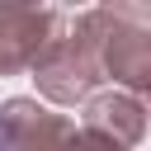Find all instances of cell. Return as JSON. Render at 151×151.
Wrapping results in <instances>:
<instances>
[{
	"label": "cell",
	"instance_id": "1",
	"mask_svg": "<svg viewBox=\"0 0 151 151\" xmlns=\"http://www.w3.org/2000/svg\"><path fill=\"white\" fill-rule=\"evenodd\" d=\"M99 80H104V66H99V14L80 9L71 19V28H61L42 47V57L33 61V85L52 104H80V99L90 104Z\"/></svg>",
	"mask_w": 151,
	"mask_h": 151
},
{
	"label": "cell",
	"instance_id": "2",
	"mask_svg": "<svg viewBox=\"0 0 151 151\" xmlns=\"http://www.w3.org/2000/svg\"><path fill=\"white\" fill-rule=\"evenodd\" d=\"M99 66L123 94H137L151 80V5H99Z\"/></svg>",
	"mask_w": 151,
	"mask_h": 151
},
{
	"label": "cell",
	"instance_id": "3",
	"mask_svg": "<svg viewBox=\"0 0 151 151\" xmlns=\"http://www.w3.org/2000/svg\"><path fill=\"white\" fill-rule=\"evenodd\" d=\"M61 33V9L57 5H9L0 0V71H33L42 47Z\"/></svg>",
	"mask_w": 151,
	"mask_h": 151
},
{
	"label": "cell",
	"instance_id": "4",
	"mask_svg": "<svg viewBox=\"0 0 151 151\" xmlns=\"http://www.w3.org/2000/svg\"><path fill=\"white\" fill-rule=\"evenodd\" d=\"M0 132L9 151H76L80 142V127L66 113H52L28 94H14L0 104Z\"/></svg>",
	"mask_w": 151,
	"mask_h": 151
},
{
	"label": "cell",
	"instance_id": "5",
	"mask_svg": "<svg viewBox=\"0 0 151 151\" xmlns=\"http://www.w3.org/2000/svg\"><path fill=\"white\" fill-rule=\"evenodd\" d=\"M80 132L109 142L113 151H132L142 137H146V109L137 94H123V90H109V94H94L85 104V118H80Z\"/></svg>",
	"mask_w": 151,
	"mask_h": 151
},
{
	"label": "cell",
	"instance_id": "6",
	"mask_svg": "<svg viewBox=\"0 0 151 151\" xmlns=\"http://www.w3.org/2000/svg\"><path fill=\"white\" fill-rule=\"evenodd\" d=\"M137 99H142V109H146V113H151V80H146V85H142V90H137Z\"/></svg>",
	"mask_w": 151,
	"mask_h": 151
},
{
	"label": "cell",
	"instance_id": "7",
	"mask_svg": "<svg viewBox=\"0 0 151 151\" xmlns=\"http://www.w3.org/2000/svg\"><path fill=\"white\" fill-rule=\"evenodd\" d=\"M0 151H9V146H5V132H0Z\"/></svg>",
	"mask_w": 151,
	"mask_h": 151
},
{
	"label": "cell",
	"instance_id": "8",
	"mask_svg": "<svg viewBox=\"0 0 151 151\" xmlns=\"http://www.w3.org/2000/svg\"><path fill=\"white\" fill-rule=\"evenodd\" d=\"M0 76H5V71H0Z\"/></svg>",
	"mask_w": 151,
	"mask_h": 151
}]
</instances>
